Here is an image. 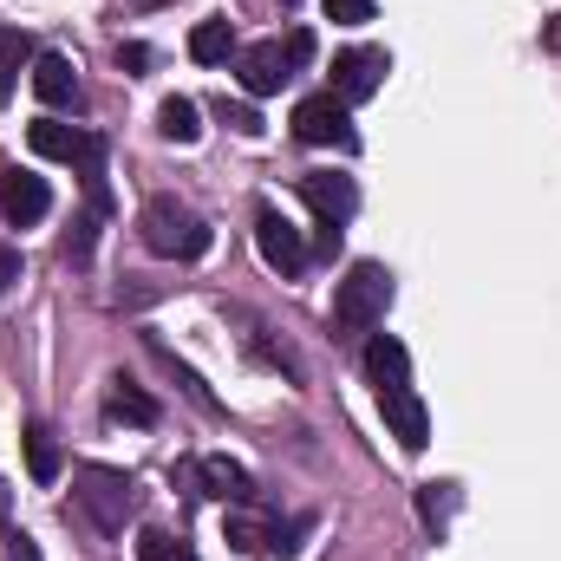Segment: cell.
I'll list each match as a JSON object with an SVG mask.
<instances>
[{"label":"cell","mask_w":561,"mask_h":561,"mask_svg":"<svg viewBox=\"0 0 561 561\" xmlns=\"http://www.w3.org/2000/svg\"><path fill=\"white\" fill-rule=\"evenodd\" d=\"M366 379L386 392V386H412V353H405V340H392V333H373L366 340Z\"/></svg>","instance_id":"4fadbf2b"},{"label":"cell","mask_w":561,"mask_h":561,"mask_svg":"<svg viewBox=\"0 0 561 561\" xmlns=\"http://www.w3.org/2000/svg\"><path fill=\"white\" fill-rule=\"evenodd\" d=\"M222 118H229L242 138H255V131H262V112H255V105H229V99H222Z\"/></svg>","instance_id":"cb8c5ba5"},{"label":"cell","mask_w":561,"mask_h":561,"mask_svg":"<svg viewBox=\"0 0 561 561\" xmlns=\"http://www.w3.org/2000/svg\"><path fill=\"white\" fill-rule=\"evenodd\" d=\"M72 503L92 516V529H99V536H118V529L131 523V510H138V483H131L125 470L85 463V470H79V490H72Z\"/></svg>","instance_id":"3957f363"},{"label":"cell","mask_w":561,"mask_h":561,"mask_svg":"<svg viewBox=\"0 0 561 561\" xmlns=\"http://www.w3.org/2000/svg\"><path fill=\"white\" fill-rule=\"evenodd\" d=\"M236 79H242V92H249V99H275L280 85L294 79V59H287V46H280V39H255V46H242Z\"/></svg>","instance_id":"ba28073f"},{"label":"cell","mask_w":561,"mask_h":561,"mask_svg":"<svg viewBox=\"0 0 561 561\" xmlns=\"http://www.w3.org/2000/svg\"><path fill=\"white\" fill-rule=\"evenodd\" d=\"M450 510H457V483H424L419 490V516L431 523V529H444Z\"/></svg>","instance_id":"7402d4cb"},{"label":"cell","mask_w":561,"mask_h":561,"mask_svg":"<svg viewBox=\"0 0 561 561\" xmlns=\"http://www.w3.org/2000/svg\"><path fill=\"white\" fill-rule=\"evenodd\" d=\"M0 216H7L13 229H33V222H46V216H53V183H46V176H33V170H13V176H0Z\"/></svg>","instance_id":"9c48e42d"},{"label":"cell","mask_w":561,"mask_h":561,"mask_svg":"<svg viewBox=\"0 0 561 561\" xmlns=\"http://www.w3.org/2000/svg\"><path fill=\"white\" fill-rule=\"evenodd\" d=\"M386 85V53L379 46H346L333 53V99L340 105H366Z\"/></svg>","instance_id":"52a82bcc"},{"label":"cell","mask_w":561,"mask_h":561,"mask_svg":"<svg viewBox=\"0 0 561 561\" xmlns=\"http://www.w3.org/2000/svg\"><path fill=\"white\" fill-rule=\"evenodd\" d=\"M26 144H33V157H53V163H79V176L105 170V138H99V131L59 125V118H39V125H26Z\"/></svg>","instance_id":"5b68a950"},{"label":"cell","mask_w":561,"mask_h":561,"mask_svg":"<svg viewBox=\"0 0 561 561\" xmlns=\"http://www.w3.org/2000/svg\"><path fill=\"white\" fill-rule=\"evenodd\" d=\"M13 280H20V249H0V300H7Z\"/></svg>","instance_id":"484cf974"},{"label":"cell","mask_w":561,"mask_h":561,"mask_svg":"<svg viewBox=\"0 0 561 561\" xmlns=\"http://www.w3.org/2000/svg\"><path fill=\"white\" fill-rule=\"evenodd\" d=\"M300 196H307V209L320 216V222H353L359 216V183L353 176H333V170H313V176H300Z\"/></svg>","instance_id":"30bf717a"},{"label":"cell","mask_w":561,"mask_h":561,"mask_svg":"<svg viewBox=\"0 0 561 561\" xmlns=\"http://www.w3.org/2000/svg\"><path fill=\"white\" fill-rule=\"evenodd\" d=\"M66 262H92V249H99V209H85V216H72V229H66Z\"/></svg>","instance_id":"ffe728a7"},{"label":"cell","mask_w":561,"mask_h":561,"mask_svg":"<svg viewBox=\"0 0 561 561\" xmlns=\"http://www.w3.org/2000/svg\"><path fill=\"white\" fill-rule=\"evenodd\" d=\"M392 307V268L386 262H353L346 280L333 287V327L359 333V327H379Z\"/></svg>","instance_id":"7a4b0ae2"},{"label":"cell","mask_w":561,"mask_h":561,"mask_svg":"<svg viewBox=\"0 0 561 561\" xmlns=\"http://www.w3.org/2000/svg\"><path fill=\"white\" fill-rule=\"evenodd\" d=\"M26 470H33V483H59V444L46 424H26Z\"/></svg>","instance_id":"ac0fdd59"},{"label":"cell","mask_w":561,"mask_h":561,"mask_svg":"<svg viewBox=\"0 0 561 561\" xmlns=\"http://www.w3.org/2000/svg\"><path fill=\"white\" fill-rule=\"evenodd\" d=\"M255 249H262V262H268L280 280H294L300 268H307V242H300V229L280 216L275 203L255 209Z\"/></svg>","instance_id":"8992f818"},{"label":"cell","mask_w":561,"mask_h":561,"mask_svg":"<svg viewBox=\"0 0 561 561\" xmlns=\"http://www.w3.org/2000/svg\"><path fill=\"white\" fill-rule=\"evenodd\" d=\"M138 561H196L190 542H176L170 529H144L138 536Z\"/></svg>","instance_id":"44dd1931"},{"label":"cell","mask_w":561,"mask_h":561,"mask_svg":"<svg viewBox=\"0 0 561 561\" xmlns=\"http://www.w3.org/2000/svg\"><path fill=\"white\" fill-rule=\"evenodd\" d=\"M294 138L313 144V150H359V131H353V105H340L333 92H313L294 105Z\"/></svg>","instance_id":"277c9868"},{"label":"cell","mask_w":561,"mask_h":561,"mask_svg":"<svg viewBox=\"0 0 561 561\" xmlns=\"http://www.w3.org/2000/svg\"><path fill=\"white\" fill-rule=\"evenodd\" d=\"M157 131L170 144H196L203 138V112H196V99H163L157 105Z\"/></svg>","instance_id":"2e32d148"},{"label":"cell","mask_w":561,"mask_h":561,"mask_svg":"<svg viewBox=\"0 0 561 561\" xmlns=\"http://www.w3.org/2000/svg\"><path fill=\"white\" fill-rule=\"evenodd\" d=\"M7 516H13V490L0 483V529H7Z\"/></svg>","instance_id":"f1b7e54d"},{"label":"cell","mask_w":561,"mask_h":561,"mask_svg":"<svg viewBox=\"0 0 561 561\" xmlns=\"http://www.w3.org/2000/svg\"><path fill=\"white\" fill-rule=\"evenodd\" d=\"M379 412H386V431L399 437V450H424L431 444V412L412 386H386L379 392Z\"/></svg>","instance_id":"8fae6325"},{"label":"cell","mask_w":561,"mask_h":561,"mask_svg":"<svg viewBox=\"0 0 561 561\" xmlns=\"http://www.w3.org/2000/svg\"><path fill=\"white\" fill-rule=\"evenodd\" d=\"M320 7H327V20H333V26H366V20L379 13L373 0H320Z\"/></svg>","instance_id":"603a6c76"},{"label":"cell","mask_w":561,"mask_h":561,"mask_svg":"<svg viewBox=\"0 0 561 561\" xmlns=\"http://www.w3.org/2000/svg\"><path fill=\"white\" fill-rule=\"evenodd\" d=\"M7 561H39V549H33L26 536H13V542H7Z\"/></svg>","instance_id":"83f0119b"},{"label":"cell","mask_w":561,"mask_h":561,"mask_svg":"<svg viewBox=\"0 0 561 561\" xmlns=\"http://www.w3.org/2000/svg\"><path fill=\"white\" fill-rule=\"evenodd\" d=\"M26 59H33V39H26L20 26H7V33H0V99L13 92V79H20Z\"/></svg>","instance_id":"d6986e66"},{"label":"cell","mask_w":561,"mask_h":561,"mask_svg":"<svg viewBox=\"0 0 561 561\" xmlns=\"http://www.w3.org/2000/svg\"><path fill=\"white\" fill-rule=\"evenodd\" d=\"M105 412H112L118 424H157V399H150L144 386H131V379H118L112 399H105Z\"/></svg>","instance_id":"e0dca14e"},{"label":"cell","mask_w":561,"mask_h":561,"mask_svg":"<svg viewBox=\"0 0 561 561\" xmlns=\"http://www.w3.org/2000/svg\"><path fill=\"white\" fill-rule=\"evenodd\" d=\"M118 66H131V72H144V66H150V46H138V39H131V46H118Z\"/></svg>","instance_id":"4316f807"},{"label":"cell","mask_w":561,"mask_h":561,"mask_svg":"<svg viewBox=\"0 0 561 561\" xmlns=\"http://www.w3.org/2000/svg\"><path fill=\"white\" fill-rule=\"evenodd\" d=\"M236 53V26L229 20H196V33H190V59L196 66H222Z\"/></svg>","instance_id":"9a60e30c"},{"label":"cell","mask_w":561,"mask_h":561,"mask_svg":"<svg viewBox=\"0 0 561 561\" xmlns=\"http://www.w3.org/2000/svg\"><path fill=\"white\" fill-rule=\"evenodd\" d=\"M33 92H39V105L72 112V105H79V72H72V59H66V53H39V59H33Z\"/></svg>","instance_id":"7c38bea8"},{"label":"cell","mask_w":561,"mask_h":561,"mask_svg":"<svg viewBox=\"0 0 561 561\" xmlns=\"http://www.w3.org/2000/svg\"><path fill=\"white\" fill-rule=\"evenodd\" d=\"M144 229V249L150 255H163V262H196V255H209V222L190 209V203H176V196H150L138 216Z\"/></svg>","instance_id":"6da1fadb"},{"label":"cell","mask_w":561,"mask_h":561,"mask_svg":"<svg viewBox=\"0 0 561 561\" xmlns=\"http://www.w3.org/2000/svg\"><path fill=\"white\" fill-rule=\"evenodd\" d=\"M287 59H294V72L313 59V33H307V26H294V33H287Z\"/></svg>","instance_id":"d4e9b609"},{"label":"cell","mask_w":561,"mask_h":561,"mask_svg":"<svg viewBox=\"0 0 561 561\" xmlns=\"http://www.w3.org/2000/svg\"><path fill=\"white\" fill-rule=\"evenodd\" d=\"M196 477H203V490H209L216 503H249V496H255L249 470H242V463H229V457H203V463H196Z\"/></svg>","instance_id":"5bb4252c"}]
</instances>
